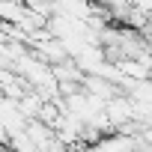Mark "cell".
I'll return each mask as SVG.
<instances>
[{
    "mask_svg": "<svg viewBox=\"0 0 152 152\" xmlns=\"http://www.w3.org/2000/svg\"><path fill=\"white\" fill-rule=\"evenodd\" d=\"M140 146H143V137L128 131H110L96 143L99 152H140Z\"/></svg>",
    "mask_w": 152,
    "mask_h": 152,
    "instance_id": "obj_1",
    "label": "cell"
},
{
    "mask_svg": "<svg viewBox=\"0 0 152 152\" xmlns=\"http://www.w3.org/2000/svg\"><path fill=\"white\" fill-rule=\"evenodd\" d=\"M93 3L90 0H54V15H72V18H93Z\"/></svg>",
    "mask_w": 152,
    "mask_h": 152,
    "instance_id": "obj_2",
    "label": "cell"
}]
</instances>
